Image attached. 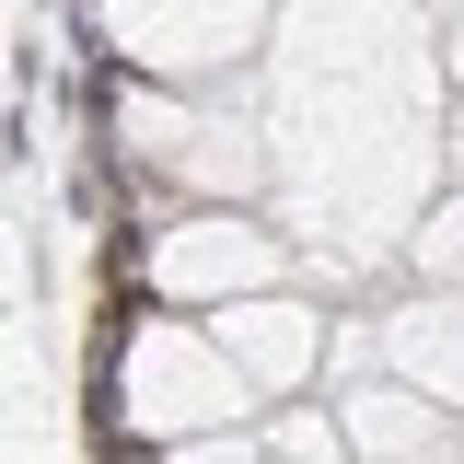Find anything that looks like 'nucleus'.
<instances>
[{
	"instance_id": "nucleus-4",
	"label": "nucleus",
	"mask_w": 464,
	"mask_h": 464,
	"mask_svg": "<svg viewBox=\"0 0 464 464\" xmlns=\"http://www.w3.org/2000/svg\"><path fill=\"white\" fill-rule=\"evenodd\" d=\"M290 279V244L267 221H244V209H186V221L151 232V256H140V290H163V302H244V290H279Z\"/></svg>"
},
{
	"instance_id": "nucleus-2",
	"label": "nucleus",
	"mask_w": 464,
	"mask_h": 464,
	"mask_svg": "<svg viewBox=\"0 0 464 464\" xmlns=\"http://www.w3.org/2000/svg\"><path fill=\"white\" fill-rule=\"evenodd\" d=\"M116 140H128V174L151 186V198H244L256 186V151H244V128L186 105V82H128L116 93Z\"/></svg>"
},
{
	"instance_id": "nucleus-7",
	"label": "nucleus",
	"mask_w": 464,
	"mask_h": 464,
	"mask_svg": "<svg viewBox=\"0 0 464 464\" xmlns=\"http://www.w3.org/2000/svg\"><path fill=\"white\" fill-rule=\"evenodd\" d=\"M383 337H395V372H406V383H430L441 406H464V302H406Z\"/></svg>"
},
{
	"instance_id": "nucleus-9",
	"label": "nucleus",
	"mask_w": 464,
	"mask_h": 464,
	"mask_svg": "<svg viewBox=\"0 0 464 464\" xmlns=\"http://www.w3.org/2000/svg\"><path fill=\"white\" fill-rule=\"evenodd\" d=\"M418 267H430L441 290H464V198H453V209H441L430 232H418Z\"/></svg>"
},
{
	"instance_id": "nucleus-10",
	"label": "nucleus",
	"mask_w": 464,
	"mask_h": 464,
	"mask_svg": "<svg viewBox=\"0 0 464 464\" xmlns=\"http://www.w3.org/2000/svg\"><path fill=\"white\" fill-rule=\"evenodd\" d=\"M453 12H464V0H453ZM453 47H464V35H453Z\"/></svg>"
},
{
	"instance_id": "nucleus-5",
	"label": "nucleus",
	"mask_w": 464,
	"mask_h": 464,
	"mask_svg": "<svg viewBox=\"0 0 464 464\" xmlns=\"http://www.w3.org/2000/svg\"><path fill=\"white\" fill-rule=\"evenodd\" d=\"M209 337L232 348V372H244L256 395H290V383L325 360V325H314V302H290V279L244 290V302H209Z\"/></svg>"
},
{
	"instance_id": "nucleus-8",
	"label": "nucleus",
	"mask_w": 464,
	"mask_h": 464,
	"mask_svg": "<svg viewBox=\"0 0 464 464\" xmlns=\"http://www.w3.org/2000/svg\"><path fill=\"white\" fill-rule=\"evenodd\" d=\"M256 453H348V418L337 406H290L279 430H256Z\"/></svg>"
},
{
	"instance_id": "nucleus-6",
	"label": "nucleus",
	"mask_w": 464,
	"mask_h": 464,
	"mask_svg": "<svg viewBox=\"0 0 464 464\" xmlns=\"http://www.w3.org/2000/svg\"><path fill=\"white\" fill-rule=\"evenodd\" d=\"M348 418V453H453V406L430 395V383H406V372H383V383H348L337 395Z\"/></svg>"
},
{
	"instance_id": "nucleus-1",
	"label": "nucleus",
	"mask_w": 464,
	"mask_h": 464,
	"mask_svg": "<svg viewBox=\"0 0 464 464\" xmlns=\"http://www.w3.org/2000/svg\"><path fill=\"white\" fill-rule=\"evenodd\" d=\"M256 406V383L232 372V348L209 325H186V314H140L128 348H116V418L140 430V441H198V430H232Z\"/></svg>"
},
{
	"instance_id": "nucleus-3",
	"label": "nucleus",
	"mask_w": 464,
	"mask_h": 464,
	"mask_svg": "<svg viewBox=\"0 0 464 464\" xmlns=\"http://www.w3.org/2000/svg\"><path fill=\"white\" fill-rule=\"evenodd\" d=\"M93 24L151 82H221L232 58L267 35V0H93Z\"/></svg>"
}]
</instances>
